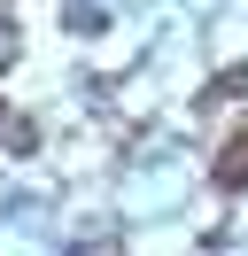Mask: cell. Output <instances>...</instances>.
Returning a JSON list of instances; mask_svg holds the SVG:
<instances>
[{"label": "cell", "instance_id": "cell-2", "mask_svg": "<svg viewBox=\"0 0 248 256\" xmlns=\"http://www.w3.org/2000/svg\"><path fill=\"white\" fill-rule=\"evenodd\" d=\"M240 101H248V70H225V78H217L210 94H202V109L217 116V109H240Z\"/></svg>", "mask_w": 248, "mask_h": 256}, {"label": "cell", "instance_id": "cell-1", "mask_svg": "<svg viewBox=\"0 0 248 256\" xmlns=\"http://www.w3.org/2000/svg\"><path fill=\"white\" fill-rule=\"evenodd\" d=\"M217 186H232V194L248 186V124H232L225 148H217Z\"/></svg>", "mask_w": 248, "mask_h": 256}]
</instances>
